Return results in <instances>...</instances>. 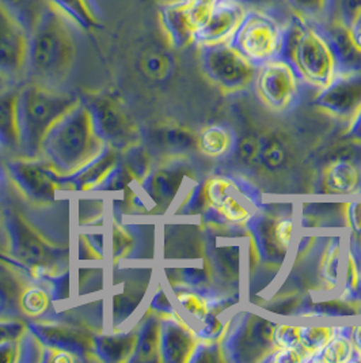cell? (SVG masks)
<instances>
[{
  "label": "cell",
  "instance_id": "6da1fadb",
  "mask_svg": "<svg viewBox=\"0 0 361 363\" xmlns=\"http://www.w3.org/2000/svg\"><path fill=\"white\" fill-rule=\"evenodd\" d=\"M75 25L48 7L29 37L25 77L29 82L62 89L76 59Z\"/></svg>",
  "mask_w": 361,
  "mask_h": 363
},
{
  "label": "cell",
  "instance_id": "7a4b0ae2",
  "mask_svg": "<svg viewBox=\"0 0 361 363\" xmlns=\"http://www.w3.org/2000/svg\"><path fill=\"white\" fill-rule=\"evenodd\" d=\"M103 146L94 130L88 105L79 101L52 125L42 140L41 154L59 174L69 176L93 160Z\"/></svg>",
  "mask_w": 361,
  "mask_h": 363
},
{
  "label": "cell",
  "instance_id": "3957f363",
  "mask_svg": "<svg viewBox=\"0 0 361 363\" xmlns=\"http://www.w3.org/2000/svg\"><path fill=\"white\" fill-rule=\"evenodd\" d=\"M281 57L295 67L306 86L316 91L328 86L338 71L323 28L314 23L311 18L297 13L285 23Z\"/></svg>",
  "mask_w": 361,
  "mask_h": 363
},
{
  "label": "cell",
  "instance_id": "277c9868",
  "mask_svg": "<svg viewBox=\"0 0 361 363\" xmlns=\"http://www.w3.org/2000/svg\"><path fill=\"white\" fill-rule=\"evenodd\" d=\"M81 99L62 89L29 82L18 90V151L23 158H37L52 125Z\"/></svg>",
  "mask_w": 361,
  "mask_h": 363
},
{
  "label": "cell",
  "instance_id": "5b68a950",
  "mask_svg": "<svg viewBox=\"0 0 361 363\" xmlns=\"http://www.w3.org/2000/svg\"><path fill=\"white\" fill-rule=\"evenodd\" d=\"M200 185L207 222L220 226L246 228L253 218L263 211L261 194L242 177L216 174Z\"/></svg>",
  "mask_w": 361,
  "mask_h": 363
},
{
  "label": "cell",
  "instance_id": "8992f818",
  "mask_svg": "<svg viewBox=\"0 0 361 363\" xmlns=\"http://www.w3.org/2000/svg\"><path fill=\"white\" fill-rule=\"evenodd\" d=\"M3 222L10 242L11 256L16 257L25 269L48 275L56 272L59 265H64L67 253L64 249L50 244L41 233L17 211L6 208L3 211Z\"/></svg>",
  "mask_w": 361,
  "mask_h": 363
},
{
  "label": "cell",
  "instance_id": "52a82bcc",
  "mask_svg": "<svg viewBox=\"0 0 361 363\" xmlns=\"http://www.w3.org/2000/svg\"><path fill=\"white\" fill-rule=\"evenodd\" d=\"M284 35L285 25L270 11L247 9L230 44L253 65L260 67L266 62L281 57Z\"/></svg>",
  "mask_w": 361,
  "mask_h": 363
},
{
  "label": "cell",
  "instance_id": "ba28073f",
  "mask_svg": "<svg viewBox=\"0 0 361 363\" xmlns=\"http://www.w3.org/2000/svg\"><path fill=\"white\" fill-rule=\"evenodd\" d=\"M275 328L276 323L258 314H239V318L231 320L229 330L220 343L224 361L263 362L276 350Z\"/></svg>",
  "mask_w": 361,
  "mask_h": 363
},
{
  "label": "cell",
  "instance_id": "9c48e42d",
  "mask_svg": "<svg viewBox=\"0 0 361 363\" xmlns=\"http://www.w3.org/2000/svg\"><path fill=\"white\" fill-rule=\"evenodd\" d=\"M200 59L208 79L227 94L245 91L254 84L258 67L230 43L200 47Z\"/></svg>",
  "mask_w": 361,
  "mask_h": 363
},
{
  "label": "cell",
  "instance_id": "30bf717a",
  "mask_svg": "<svg viewBox=\"0 0 361 363\" xmlns=\"http://www.w3.org/2000/svg\"><path fill=\"white\" fill-rule=\"evenodd\" d=\"M254 89L265 106L276 113L295 109L306 86L295 67L287 59L277 57L257 68Z\"/></svg>",
  "mask_w": 361,
  "mask_h": 363
},
{
  "label": "cell",
  "instance_id": "8fae6325",
  "mask_svg": "<svg viewBox=\"0 0 361 363\" xmlns=\"http://www.w3.org/2000/svg\"><path fill=\"white\" fill-rule=\"evenodd\" d=\"M314 105L346 130L352 127L361 113V68L337 72L331 82L318 91Z\"/></svg>",
  "mask_w": 361,
  "mask_h": 363
},
{
  "label": "cell",
  "instance_id": "7c38bea8",
  "mask_svg": "<svg viewBox=\"0 0 361 363\" xmlns=\"http://www.w3.org/2000/svg\"><path fill=\"white\" fill-rule=\"evenodd\" d=\"M6 167L22 194L35 203H52L56 200L57 192L67 188L64 176L59 174L48 162L21 158L7 161Z\"/></svg>",
  "mask_w": 361,
  "mask_h": 363
},
{
  "label": "cell",
  "instance_id": "4fadbf2b",
  "mask_svg": "<svg viewBox=\"0 0 361 363\" xmlns=\"http://www.w3.org/2000/svg\"><path fill=\"white\" fill-rule=\"evenodd\" d=\"M212 7H205L193 0H166L161 6V25L174 48L195 44L198 28L208 17Z\"/></svg>",
  "mask_w": 361,
  "mask_h": 363
},
{
  "label": "cell",
  "instance_id": "5bb4252c",
  "mask_svg": "<svg viewBox=\"0 0 361 363\" xmlns=\"http://www.w3.org/2000/svg\"><path fill=\"white\" fill-rule=\"evenodd\" d=\"M30 33L0 6V79L25 75Z\"/></svg>",
  "mask_w": 361,
  "mask_h": 363
},
{
  "label": "cell",
  "instance_id": "9a60e30c",
  "mask_svg": "<svg viewBox=\"0 0 361 363\" xmlns=\"http://www.w3.org/2000/svg\"><path fill=\"white\" fill-rule=\"evenodd\" d=\"M87 105L91 112L94 130L105 145L117 150L131 143V121L118 102L103 97L93 99Z\"/></svg>",
  "mask_w": 361,
  "mask_h": 363
},
{
  "label": "cell",
  "instance_id": "2e32d148",
  "mask_svg": "<svg viewBox=\"0 0 361 363\" xmlns=\"http://www.w3.org/2000/svg\"><path fill=\"white\" fill-rule=\"evenodd\" d=\"M246 7L238 0H217L208 17L198 28L195 44L198 47L230 43L246 13Z\"/></svg>",
  "mask_w": 361,
  "mask_h": 363
},
{
  "label": "cell",
  "instance_id": "e0dca14e",
  "mask_svg": "<svg viewBox=\"0 0 361 363\" xmlns=\"http://www.w3.org/2000/svg\"><path fill=\"white\" fill-rule=\"evenodd\" d=\"M198 342L196 330L180 318L178 314L164 315V318H161V362H189Z\"/></svg>",
  "mask_w": 361,
  "mask_h": 363
},
{
  "label": "cell",
  "instance_id": "ac0fdd59",
  "mask_svg": "<svg viewBox=\"0 0 361 363\" xmlns=\"http://www.w3.org/2000/svg\"><path fill=\"white\" fill-rule=\"evenodd\" d=\"M26 327L44 347L72 352L79 357L94 352V336L88 330L41 321H32Z\"/></svg>",
  "mask_w": 361,
  "mask_h": 363
},
{
  "label": "cell",
  "instance_id": "d6986e66",
  "mask_svg": "<svg viewBox=\"0 0 361 363\" xmlns=\"http://www.w3.org/2000/svg\"><path fill=\"white\" fill-rule=\"evenodd\" d=\"M319 189L326 195L353 196L361 191V161L350 155L333 160L322 170Z\"/></svg>",
  "mask_w": 361,
  "mask_h": 363
},
{
  "label": "cell",
  "instance_id": "ffe728a7",
  "mask_svg": "<svg viewBox=\"0 0 361 363\" xmlns=\"http://www.w3.org/2000/svg\"><path fill=\"white\" fill-rule=\"evenodd\" d=\"M188 174V166L180 161H171L149 170L142 186L149 198L164 204L176 198Z\"/></svg>",
  "mask_w": 361,
  "mask_h": 363
},
{
  "label": "cell",
  "instance_id": "44dd1931",
  "mask_svg": "<svg viewBox=\"0 0 361 363\" xmlns=\"http://www.w3.org/2000/svg\"><path fill=\"white\" fill-rule=\"evenodd\" d=\"M344 244L338 237H330L326 244L318 250L312 262L315 265L314 277L316 287L325 293H333L338 289L344 267Z\"/></svg>",
  "mask_w": 361,
  "mask_h": 363
},
{
  "label": "cell",
  "instance_id": "7402d4cb",
  "mask_svg": "<svg viewBox=\"0 0 361 363\" xmlns=\"http://www.w3.org/2000/svg\"><path fill=\"white\" fill-rule=\"evenodd\" d=\"M174 294L183 312H186L197 323L204 321L211 314L223 313L230 306L229 299L219 297L211 290L200 286H178L174 289Z\"/></svg>",
  "mask_w": 361,
  "mask_h": 363
},
{
  "label": "cell",
  "instance_id": "603a6c76",
  "mask_svg": "<svg viewBox=\"0 0 361 363\" xmlns=\"http://www.w3.org/2000/svg\"><path fill=\"white\" fill-rule=\"evenodd\" d=\"M117 164L118 158L115 147L105 145L101 152L79 170L64 176L67 188L76 191L96 189Z\"/></svg>",
  "mask_w": 361,
  "mask_h": 363
},
{
  "label": "cell",
  "instance_id": "cb8c5ba5",
  "mask_svg": "<svg viewBox=\"0 0 361 363\" xmlns=\"http://www.w3.org/2000/svg\"><path fill=\"white\" fill-rule=\"evenodd\" d=\"M238 146V136L230 125L211 124L202 128L197 136V149L211 160L231 157Z\"/></svg>",
  "mask_w": 361,
  "mask_h": 363
},
{
  "label": "cell",
  "instance_id": "d4e9b609",
  "mask_svg": "<svg viewBox=\"0 0 361 363\" xmlns=\"http://www.w3.org/2000/svg\"><path fill=\"white\" fill-rule=\"evenodd\" d=\"M323 30L328 35V43L337 60V72L360 69L361 52L356 48L349 28L337 21L328 25V28H323Z\"/></svg>",
  "mask_w": 361,
  "mask_h": 363
},
{
  "label": "cell",
  "instance_id": "484cf974",
  "mask_svg": "<svg viewBox=\"0 0 361 363\" xmlns=\"http://www.w3.org/2000/svg\"><path fill=\"white\" fill-rule=\"evenodd\" d=\"M159 337H161V318L148 315L136 330V345L128 362H161L159 355Z\"/></svg>",
  "mask_w": 361,
  "mask_h": 363
},
{
  "label": "cell",
  "instance_id": "4316f807",
  "mask_svg": "<svg viewBox=\"0 0 361 363\" xmlns=\"http://www.w3.org/2000/svg\"><path fill=\"white\" fill-rule=\"evenodd\" d=\"M136 345V332L94 336V354L108 363L128 362Z\"/></svg>",
  "mask_w": 361,
  "mask_h": 363
},
{
  "label": "cell",
  "instance_id": "83f0119b",
  "mask_svg": "<svg viewBox=\"0 0 361 363\" xmlns=\"http://www.w3.org/2000/svg\"><path fill=\"white\" fill-rule=\"evenodd\" d=\"M52 9L71 21L78 29L90 32L99 25L93 0H47Z\"/></svg>",
  "mask_w": 361,
  "mask_h": 363
},
{
  "label": "cell",
  "instance_id": "f1b7e54d",
  "mask_svg": "<svg viewBox=\"0 0 361 363\" xmlns=\"http://www.w3.org/2000/svg\"><path fill=\"white\" fill-rule=\"evenodd\" d=\"M17 97L18 90L14 89L0 91V146L6 149L19 147Z\"/></svg>",
  "mask_w": 361,
  "mask_h": 363
},
{
  "label": "cell",
  "instance_id": "f546056e",
  "mask_svg": "<svg viewBox=\"0 0 361 363\" xmlns=\"http://www.w3.org/2000/svg\"><path fill=\"white\" fill-rule=\"evenodd\" d=\"M314 363L356 362V352L350 339L349 325L337 327L334 335L321 354L312 361Z\"/></svg>",
  "mask_w": 361,
  "mask_h": 363
},
{
  "label": "cell",
  "instance_id": "4dcf8cb0",
  "mask_svg": "<svg viewBox=\"0 0 361 363\" xmlns=\"http://www.w3.org/2000/svg\"><path fill=\"white\" fill-rule=\"evenodd\" d=\"M0 6L16 18L29 33L50 7L47 0H0Z\"/></svg>",
  "mask_w": 361,
  "mask_h": 363
},
{
  "label": "cell",
  "instance_id": "1f68e13d",
  "mask_svg": "<svg viewBox=\"0 0 361 363\" xmlns=\"http://www.w3.org/2000/svg\"><path fill=\"white\" fill-rule=\"evenodd\" d=\"M337 327L326 325H307L300 327L299 351L303 354L306 362H312L321 351L328 345V340L334 335Z\"/></svg>",
  "mask_w": 361,
  "mask_h": 363
},
{
  "label": "cell",
  "instance_id": "d6a6232c",
  "mask_svg": "<svg viewBox=\"0 0 361 363\" xmlns=\"http://www.w3.org/2000/svg\"><path fill=\"white\" fill-rule=\"evenodd\" d=\"M288 160V151L284 142L276 136H263L260 138V150L257 157V164L266 170L275 172L282 169Z\"/></svg>",
  "mask_w": 361,
  "mask_h": 363
},
{
  "label": "cell",
  "instance_id": "836d02e7",
  "mask_svg": "<svg viewBox=\"0 0 361 363\" xmlns=\"http://www.w3.org/2000/svg\"><path fill=\"white\" fill-rule=\"evenodd\" d=\"M50 291L42 286H30L22 290L19 298V308L22 313L32 317L40 318L48 312L50 306Z\"/></svg>",
  "mask_w": 361,
  "mask_h": 363
},
{
  "label": "cell",
  "instance_id": "e575fe53",
  "mask_svg": "<svg viewBox=\"0 0 361 363\" xmlns=\"http://www.w3.org/2000/svg\"><path fill=\"white\" fill-rule=\"evenodd\" d=\"M149 140L154 147H161L164 150L190 149L193 145L197 146V139H193V136L180 128H161L148 135Z\"/></svg>",
  "mask_w": 361,
  "mask_h": 363
},
{
  "label": "cell",
  "instance_id": "d590c367",
  "mask_svg": "<svg viewBox=\"0 0 361 363\" xmlns=\"http://www.w3.org/2000/svg\"><path fill=\"white\" fill-rule=\"evenodd\" d=\"M361 277V262L359 252L349 242V247L345 248L344 267H343V279L344 286L341 290V298L345 302L350 303L352 297L356 291Z\"/></svg>",
  "mask_w": 361,
  "mask_h": 363
},
{
  "label": "cell",
  "instance_id": "8d00e7d4",
  "mask_svg": "<svg viewBox=\"0 0 361 363\" xmlns=\"http://www.w3.org/2000/svg\"><path fill=\"white\" fill-rule=\"evenodd\" d=\"M22 294V289L18 281L0 272V318H7L11 314L17 313L19 308V298Z\"/></svg>",
  "mask_w": 361,
  "mask_h": 363
},
{
  "label": "cell",
  "instance_id": "74e56055",
  "mask_svg": "<svg viewBox=\"0 0 361 363\" xmlns=\"http://www.w3.org/2000/svg\"><path fill=\"white\" fill-rule=\"evenodd\" d=\"M352 200L345 204V222L350 231V244L361 245V191L350 196Z\"/></svg>",
  "mask_w": 361,
  "mask_h": 363
},
{
  "label": "cell",
  "instance_id": "f35d334b",
  "mask_svg": "<svg viewBox=\"0 0 361 363\" xmlns=\"http://www.w3.org/2000/svg\"><path fill=\"white\" fill-rule=\"evenodd\" d=\"M122 165L130 172L132 179L143 182L149 173V160L146 150L140 146L128 147Z\"/></svg>",
  "mask_w": 361,
  "mask_h": 363
},
{
  "label": "cell",
  "instance_id": "ab89813d",
  "mask_svg": "<svg viewBox=\"0 0 361 363\" xmlns=\"http://www.w3.org/2000/svg\"><path fill=\"white\" fill-rule=\"evenodd\" d=\"M44 346L29 330L21 336L18 342L17 362L37 363L42 361Z\"/></svg>",
  "mask_w": 361,
  "mask_h": 363
},
{
  "label": "cell",
  "instance_id": "60d3db41",
  "mask_svg": "<svg viewBox=\"0 0 361 363\" xmlns=\"http://www.w3.org/2000/svg\"><path fill=\"white\" fill-rule=\"evenodd\" d=\"M131 179L132 176L130 174V172L124 167V165L117 164L96 189L121 191V189L127 188V185L131 182Z\"/></svg>",
  "mask_w": 361,
  "mask_h": 363
},
{
  "label": "cell",
  "instance_id": "b9f144b4",
  "mask_svg": "<svg viewBox=\"0 0 361 363\" xmlns=\"http://www.w3.org/2000/svg\"><path fill=\"white\" fill-rule=\"evenodd\" d=\"M287 3L304 17L319 18L328 11L330 0H287Z\"/></svg>",
  "mask_w": 361,
  "mask_h": 363
},
{
  "label": "cell",
  "instance_id": "7bdbcfd3",
  "mask_svg": "<svg viewBox=\"0 0 361 363\" xmlns=\"http://www.w3.org/2000/svg\"><path fill=\"white\" fill-rule=\"evenodd\" d=\"M273 340L276 348H297L300 340V327L276 324Z\"/></svg>",
  "mask_w": 361,
  "mask_h": 363
},
{
  "label": "cell",
  "instance_id": "ee69618b",
  "mask_svg": "<svg viewBox=\"0 0 361 363\" xmlns=\"http://www.w3.org/2000/svg\"><path fill=\"white\" fill-rule=\"evenodd\" d=\"M45 278V281L48 284V291H50V298L53 302H60L68 299L69 294V274L66 271V274H60L57 277L53 275H42Z\"/></svg>",
  "mask_w": 361,
  "mask_h": 363
},
{
  "label": "cell",
  "instance_id": "f6af8a7d",
  "mask_svg": "<svg viewBox=\"0 0 361 363\" xmlns=\"http://www.w3.org/2000/svg\"><path fill=\"white\" fill-rule=\"evenodd\" d=\"M26 330L28 327L18 320L0 318V343L19 340Z\"/></svg>",
  "mask_w": 361,
  "mask_h": 363
},
{
  "label": "cell",
  "instance_id": "bcb514c9",
  "mask_svg": "<svg viewBox=\"0 0 361 363\" xmlns=\"http://www.w3.org/2000/svg\"><path fill=\"white\" fill-rule=\"evenodd\" d=\"M361 11V0H338V21L350 28Z\"/></svg>",
  "mask_w": 361,
  "mask_h": 363
},
{
  "label": "cell",
  "instance_id": "7dc6e473",
  "mask_svg": "<svg viewBox=\"0 0 361 363\" xmlns=\"http://www.w3.org/2000/svg\"><path fill=\"white\" fill-rule=\"evenodd\" d=\"M263 362L272 363H303L304 357L297 348H276L273 350Z\"/></svg>",
  "mask_w": 361,
  "mask_h": 363
},
{
  "label": "cell",
  "instance_id": "c3c4849f",
  "mask_svg": "<svg viewBox=\"0 0 361 363\" xmlns=\"http://www.w3.org/2000/svg\"><path fill=\"white\" fill-rule=\"evenodd\" d=\"M82 362V357L76 355V354H72V352H67V351H59V350H53V348H48V347H44V354H42V361L44 363H72Z\"/></svg>",
  "mask_w": 361,
  "mask_h": 363
},
{
  "label": "cell",
  "instance_id": "681fc988",
  "mask_svg": "<svg viewBox=\"0 0 361 363\" xmlns=\"http://www.w3.org/2000/svg\"><path fill=\"white\" fill-rule=\"evenodd\" d=\"M151 309L155 311L156 313H161L162 315H173L176 314V311L173 308V303L166 296L164 290H159L151 301Z\"/></svg>",
  "mask_w": 361,
  "mask_h": 363
},
{
  "label": "cell",
  "instance_id": "f907efd6",
  "mask_svg": "<svg viewBox=\"0 0 361 363\" xmlns=\"http://www.w3.org/2000/svg\"><path fill=\"white\" fill-rule=\"evenodd\" d=\"M18 342L0 343V363H11L18 361Z\"/></svg>",
  "mask_w": 361,
  "mask_h": 363
},
{
  "label": "cell",
  "instance_id": "816d5d0a",
  "mask_svg": "<svg viewBox=\"0 0 361 363\" xmlns=\"http://www.w3.org/2000/svg\"><path fill=\"white\" fill-rule=\"evenodd\" d=\"M238 1L246 9H260V10L270 11V9L277 7L279 4L287 0H238Z\"/></svg>",
  "mask_w": 361,
  "mask_h": 363
},
{
  "label": "cell",
  "instance_id": "f5cc1de1",
  "mask_svg": "<svg viewBox=\"0 0 361 363\" xmlns=\"http://www.w3.org/2000/svg\"><path fill=\"white\" fill-rule=\"evenodd\" d=\"M350 328V339L356 352V362H361V324L349 325Z\"/></svg>",
  "mask_w": 361,
  "mask_h": 363
},
{
  "label": "cell",
  "instance_id": "db71d44e",
  "mask_svg": "<svg viewBox=\"0 0 361 363\" xmlns=\"http://www.w3.org/2000/svg\"><path fill=\"white\" fill-rule=\"evenodd\" d=\"M346 138L355 143V145H359L361 146V113L359 117L356 118V121L352 124V127H349L346 131H345Z\"/></svg>",
  "mask_w": 361,
  "mask_h": 363
},
{
  "label": "cell",
  "instance_id": "11a10c76",
  "mask_svg": "<svg viewBox=\"0 0 361 363\" xmlns=\"http://www.w3.org/2000/svg\"><path fill=\"white\" fill-rule=\"evenodd\" d=\"M349 30H350V35H352V40H353L356 48L361 52V11L359 17L355 19L352 26L349 28Z\"/></svg>",
  "mask_w": 361,
  "mask_h": 363
},
{
  "label": "cell",
  "instance_id": "9f6ffc18",
  "mask_svg": "<svg viewBox=\"0 0 361 363\" xmlns=\"http://www.w3.org/2000/svg\"><path fill=\"white\" fill-rule=\"evenodd\" d=\"M350 303H355V305H357L359 308H361V277L359 284H357V287H356V291H355V294H353V297H352V301H350Z\"/></svg>",
  "mask_w": 361,
  "mask_h": 363
}]
</instances>
